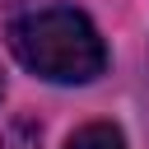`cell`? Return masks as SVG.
<instances>
[{
    "label": "cell",
    "mask_w": 149,
    "mask_h": 149,
    "mask_svg": "<svg viewBox=\"0 0 149 149\" xmlns=\"http://www.w3.org/2000/svg\"><path fill=\"white\" fill-rule=\"evenodd\" d=\"M9 51L23 70L51 84H88L107 70V47L88 14L70 5H47L9 23Z\"/></svg>",
    "instance_id": "6da1fadb"
},
{
    "label": "cell",
    "mask_w": 149,
    "mask_h": 149,
    "mask_svg": "<svg viewBox=\"0 0 149 149\" xmlns=\"http://www.w3.org/2000/svg\"><path fill=\"white\" fill-rule=\"evenodd\" d=\"M65 149H126V140H121V130L112 121H88V126H79L70 135Z\"/></svg>",
    "instance_id": "7a4b0ae2"
},
{
    "label": "cell",
    "mask_w": 149,
    "mask_h": 149,
    "mask_svg": "<svg viewBox=\"0 0 149 149\" xmlns=\"http://www.w3.org/2000/svg\"><path fill=\"white\" fill-rule=\"evenodd\" d=\"M37 126L28 121V116H14L5 130H0V149H37Z\"/></svg>",
    "instance_id": "3957f363"
},
{
    "label": "cell",
    "mask_w": 149,
    "mask_h": 149,
    "mask_svg": "<svg viewBox=\"0 0 149 149\" xmlns=\"http://www.w3.org/2000/svg\"><path fill=\"white\" fill-rule=\"evenodd\" d=\"M0 93H5V79H0Z\"/></svg>",
    "instance_id": "277c9868"
}]
</instances>
